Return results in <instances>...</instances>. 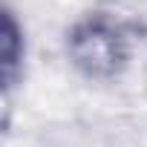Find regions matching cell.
Masks as SVG:
<instances>
[{
	"label": "cell",
	"mask_w": 147,
	"mask_h": 147,
	"mask_svg": "<svg viewBox=\"0 0 147 147\" xmlns=\"http://www.w3.org/2000/svg\"><path fill=\"white\" fill-rule=\"evenodd\" d=\"M138 35L133 20L110 6H92L75 15L61 32L66 66L87 84H115L133 69Z\"/></svg>",
	"instance_id": "6da1fadb"
},
{
	"label": "cell",
	"mask_w": 147,
	"mask_h": 147,
	"mask_svg": "<svg viewBox=\"0 0 147 147\" xmlns=\"http://www.w3.org/2000/svg\"><path fill=\"white\" fill-rule=\"evenodd\" d=\"M26 66H29L26 23L9 0H3V6H0V90H3L6 101L26 81Z\"/></svg>",
	"instance_id": "7a4b0ae2"
}]
</instances>
